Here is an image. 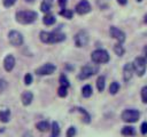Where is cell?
I'll return each instance as SVG.
<instances>
[{
	"instance_id": "6",
	"label": "cell",
	"mask_w": 147,
	"mask_h": 137,
	"mask_svg": "<svg viewBox=\"0 0 147 137\" xmlns=\"http://www.w3.org/2000/svg\"><path fill=\"white\" fill-rule=\"evenodd\" d=\"M98 66H94V65H85L80 68V72L78 74V78L80 80H85L90 76H92L93 74H95L98 72Z\"/></svg>"
},
{
	"instance_id": "10",
	"label": "cell",
	"mask_w": 147,
	"mask_h": 137,
	"mask_svg": "<svg viewBox=\"0 0 147 137\" xmlns=\"http://www.w3.org/2000/svg\"><path fill=\"white\" fill-rule=\"evenodd\" d=\"M109 33H110V37L111 38H114V39H116L118 41V43H123L124 42V40H125V33L122 30H119L118 27L110 26Z\"/></svg>"
},
{
	"instance_id": "22",
	"label": "cell",
	"mask_w": 147,
	"mask_h": 137,
	"mask_svg": "<svg viewBox=\"0 0 147 137\" xmlns=\"http://www.w3.org/2000/svg\"><path fill=\"white\" fill-rule=\"evenodd\" d=\"M40 9H41V11H42V13L48 14V13H49V10H51V2H48L47 0L42 1V2H41V5H40Z\"/></svg>"
},
{
	"instance_id": "28",
	"label": "cell",
	"mask_w": 147,
	"mask_h": 137,
	"mask_svg": "<svg viewBox=\"0 0 147 137\" xmlns=\"http://www.w3.org/2000/svg\"><path fill=\"white\" fill-rule=\"evenodd\" d=\"M140 94H141V100H142V103L147 104V86H145V87L141 88Z\"/></svg>"
},
{
	"instance_id": "1",
	"label": "cell",
	"mask_w": 147,
	"mask_h": 137,
	"mask_svg": "<svg viewBox=\"0 0 147 137\" xmlns=\"http://www.w3.org/2000/svg\"><path fill=\"white\" fill-rule=\"evenodd\" d=\"M39 38L44 43H56V42L63 41L65 39V34L60 31H54V32L41 31L39 34Z\"/></svg>"
},
{
	"instance_id": "12",
	"label": "cell",
	"mask_w": 147,
	"mask_h": 137,
	"mask_svg": "<svg viewBox=\"0 0 147 137\" xmlns=\"http://www.w3.org/2000/svg\"><path fill=\"white\" fill-rule=\"evenodd\" d=\"M133 66H132V63H126L123 67V79L125 82L130 81L132 75H133Z\"/></svg>"
},
{
	"instance_id": "15",
	"label": "cell",
	"mask_w": 147,
	"mask_h": 137,
	"mask_svg": "<svg viewBox=\"0 0 147 137\" xmlns=\"http://www.w3.org/2000/svg\"><path fill=\"white\" fill-rule=\"evenodd\" d=\"M36 128L41 132H46V131H48L51 129V126H49V123L47 121H40V122H38L36 124Z\"/></svg>"
},
{
	"instance_id": "36",
	"label": "cell",
	"mask_w": 147,
	"mask_h": 137,
	"mask_svg": "<svg viewBox=\"0 0 147 137\" xmlns=\"http://www.w3.org/2000/svg\"><path fill=\"white\" fill-rule=\"evenodd\" d=\"M144 54H145V57L147 58V45H146L145 48H144Z\"/></svg>"
},
{
	"instance_id": "2",
	"label": "cell",
	"mask_w": 147,
	"mask_h": 137,
	"mask_svg": "<svg viewBox=\"0 0 147 137\" xmlns=\"http://www.w3.org/2000/svg\"><path fill=\"white\" fill-rule=\"evenodd\" d=\"M15 18L21 24H31L38 18V14L33 10H20L16 13Z\"/></svg>"
},
{
	"instance_id": "38",
	"label": "cell",
	"mask_w": 147,
	"mask_h": 137,
	"mask_svg": "<svg viewBox=\"0 0 147 137\" xmlns=\"http://www.w3.org/2000/svg\"><path fill=\"white\" fill-rule=\"evenodd\" d=\"M25 1H26V2H33L34 0H25Z\"/></svg>"
},
{
	"instance_id": "27",
	"label": "cell",
	"mask_w": 147,
	"mask_h": 137,
	"mask_svg": "<svg viewBox=\"0 0 147 137\" xmlns=\"http://www.w3.org/2000/svg\"><path fill=\"white\" fill-rule=\"evenodd\" d=\"M60 83H61V86H63V87H69L70 86V83H69V80H68V78L64 75V74H61L60 75Z\"/></svg>"
},
{
	"instance_id": "13",
	"label": "cell",
	"mask_w": 147,
	"mask_h": 137,
	"mask_svg": "<svg viewBox=\"0 0 147 137\" xmlns=\"http://www.w3.org/2000/svg\"><path fill=\"white\" fill-rule=\"evenodd\" d=\"M15 63H16L15 57H14L13 55H10V54L7 55V56L5 57V59H3V67H5V70H6L7 72H10V71L14 68Z\"/></svg>"
},
{
	"instance_id": "18",
	"label": "cell",
	"mask_w": 147,
	"mask_h": 137,
	"mask_svg": "<svg viewBox=\"0 0 147 137\" xmlns=\"http://www.w3.org/2000/svg\"><path fill=\"white\" fill-rule=\"evenodd\" d=\"M55 21H56L55 19V16L52 15V14H46L44 16V18H42V23L45 25H53L55 23Z\"/></svg>"
},
{
	"instance_id": "4",
	"label": "cell",
	"mask_w": 147,
	"mask_h": 137,
	"mask_svg": "<svg viewBox=\"0 0 147 137\" xmlns=\"http://www.w3.org/2000/svg\"><path fill=\"white\" fill-rule=\"evenodd\" d=\"M140 116V113L139 111L134 110V108H127V110H124L121 114V118L124 122H129V123H133L136 121H138Z\"/></svg>"
},
{
	"instance_id": "14",
	"label": "cell",
	"mask_w": 147,
	"mask_h": 137,
	"mask_svg": "<svg viewBox=\"0 0 147 137\" xmlns=\"http://www.w3.org/2000/svg\"><path fill=\"white\" fill-rule=\"evenodd\" d=\"M32 99H33V94L31 91H24L21 96V100H22V104L24 106H28L32 103Z\"/></svg>"
},
{
	"instance_id": "11",
	"label": "cell",
	"mask_w": 147,
	"mask_h": 137,
	"mask_svg": "<svg viewBox=\"0 0 147 137\" xmlns=\"http://www.w3.org/2000/svg\"><path fill=\"white\" fill-rule=\"evenodd\" d=\"M75 10L79 15H85V14L91 11V5H90V2L87 0H82V1H79L77 3Z\"/></svg>"
},
{
	"instance_id": "35",
	"label": "cell",
	"mask_w": 147,
	"mask_h": 137,
	"mask_svg": "<svg viewBox=\"0 0 147 137\" xmlns=\"http://www.w3.org/2000/svg\"><path fill=\"white\" fill-rule=\"evenodd\" d=\"M126 1H127V0H117V2H118L119 5H125Z\"/></svg>"
},
{
	"instance_id": "32",
	"label": "cell",
	"mask_w": 147,
	"mask_h": 137,
	"mask_svg": "<svg viewBox=\"0 0 147 137\" xmlns=\"http://www.w3.org/2000/svg\"><path fill=\"white\" fill-rule=\"evenodd\" d=\"M2 2H3V6L8 8V7H11V6L16 2V0H3Z\"/></svg>"
},
{
	"instance_id": "23",
	"label": "cell",
	"mask_w": 147,
	"mask_h": 137,
	"mask_svg": "<svg viewBox=\"0 0 147 137\" xmlns=\"http://www.w3.org/2000/svg\"><path fill=\"white\" fill-rule=\"evenodd\" d=\"M75 110H77L78 112H80L82 114H83V116H84V122H86V123H88L90 121H91V116H90V114L84 110V108H82V107H76Z\"/></svg>"
},
{
	"instance_id": "17",
	"label": "cell",
	"mask_w": 147,
	"mask_h": 137,
	"mask_svg": "<svg viewBox=\"0 0 147 137\" xmlns=\"http://www.w3.org/2000/svg\"><path fill=\"white\" fill-rule=\"evenodd\" d=\"M9 119H10V111L8 108L0 111V121L1 122L7 123V122H9Z\"/></svg>"
},
{
	"instance_id": "8",
	"label": "cell",
	"mask_w": 147,
	"mask_h": 137,
	"mask_svg": "<svg viewBox=\"0 0 147 137\" xmlns=\"http://www.w3.org/2000/svg\"><path fill=\"white\" fill-rule=\"evenodd\" d=\"M74 40H75V45H76L78 48L85 47V46L87 45V42H88V34H87L86 31H79V32L75 35Z\"/></svg>"
},
{
	"instance_id": "19",
	"label": "cell",
	"mask_w": 147,
	"mask_h": 137,
	"mask_svg": "<svg viewBox=\"0 0 147 137\" xmlns=\"http://www.w3.org/2000/svg\"><path fill=\"white\" fill-rule=\"evenodd\" d=\"M92 87L90 86V84H85L83 88H82V95H83V97H85V98H88L91 95H92Z\"/></svg>"
},
{
	"instance_id": "16",
	"label": "cell",
	"mask_w": 147,
	"mask_h": 137,
	"mask_svg": "<svg viewBox=\"0 0 147 137\" xmlns=\"http://www.w3.org/2000/svg\"><path fill=\"white\" fill-rule=\"evenodd\" d=\"M121 134H122L123 136L130 137V136H133V135L136 134V130H134V128H133V127H131V126H125V127H123V128H122Z\"/></svg>"
},
{
	"instance_id": "5",
	"label": "cell",
	"mask_w": 147,
	"mask_h": 137,
	"mask_svg": "<svg viewBox=\"0 0 147 137\" xmlns=\"http://www.w3.org/2000/svg\"><path fill=\"white\" fill-rule=\"evenodd\" d=\"M132 66H133V71L137 73L138 76H142L146 72V59L144 57H136L133 63H132Z\"/></svg>"
},
{
	"instance_id": "24",
	"label": "cell",
	"mask_w": 147,
	"mask_h": 137,
	"mask_svg": "<svg viewBox=\"0 0 147 137\" xmlns=\"http://www.w3.org/2000/svg\"><path fill=\"white\" fill-rule=\"evenodd\" d=\"M114 51L116 53V55L122 56V55L124 54V48H123L122 43H116V45L114 46Z\"/></svg>"
},
{
	"instance_id": "21",
	"label": "cell",
	"mask_w": 147,
	"mask_h": 137,
	"mask_svg": "<svg viewBox=\"0 0 147 137\" xmlns=\"http://www.w3.org/2000/svg\"><path fill=\"white\" fill-rule=\"evenodd\" d=\"M118 90H119V83H118L117 81L111 82L110 86H109V92H110L111 95H115V94H117Z\"/></svg>"
},
{
	"instance_id": "33",
	"label": "cell",
	"mask_w": 147,
	"mask_h": 137,
	"mask_svg": "<svg viewBox=\"0 0 147 137\" xmlns=\"http://www.w3.org/2000/svg\"><path fill=\"white\" fill-rule=\"evenodd\" d=\"M7 88V81L3 79H0V91H3Z\"/></svg>"
},
{
	"instance_id": "26",
	"label": "cell",
	"mask_w": 147,
	"mask_h": 137,
	"mask_svg": "<svg viewBox=\"0 0 147 137\" xmlns=\"http://www.w3.org/2000/svg\"><path fill=\"white\" fill-rule=\"evenodd\" d=\"M57 95L60 97H65L68 95V88L67 87H63V86H60L59 89H57Z\"/></svg>"
},
{
	"instance_id": "3",
	"label": "cell",
	"mask_w": 147,
	"mask_h": 137,
	"mask_svg": "<svg viewBox=\"0 0 147 137\" xmlns=\"http://www.w3.org/2000/svg\"><path fill=\"white\" fill-rule=\"evenodd\" d=\"M91 59L93 63L96 64H103L107 63L109 61V54L107 50L105 49H96L94 51H92L91 54Z\"/></svg>"
},
{
	"instance_id": "31",
	"label": "cell",
	"mask_w": 147,
	"mask_h": 137,
	"mask_svg": "<svg viewBox=\"0 0 147 137\" xmlns=\"http://www.w3.org/2000/svg\"><path fill=\"white\" fill-rule=\"evenodd\" d=\"M140 131H141L142 135H146V134H147V122H146V121L141 123V126H140Z\"/></svg>"
},
{
	"instance_id": "9",
	"label": "cell",
	"mask_w": 147,
	"mask_h": 137,
	"mask_svg": "<svg viewBox=\"0 0 147 137\" xmlns=\"http://www.w3.org/2000/svg\"><path fill=\"white\" fill-rule=\"evenodd\" d=\"M55 70H56V66H55L54 64H52V63H46V64L41 65L40 67H38V68L36 70V73H37L38 75H49V74L54 73Z\"/></svg>"
},
{
	"instance_id": "20",
	"label": "cell",
	"mask_w": 147,
	"mask_h": 137,
	"mask_svg": "<svg viewBox=\"0 0 147 137\" xmlns=\"http://www.w3.org/2000/svg\"><path fill=\"white\" fill-rule=\"evenodd\" d=\"M105 81H106V79H105L103 75H100L96 79V88H98L99 91H103V89H105Z\"/></svg>"
},
{
	"instance_id": "39",
	"label": "cell",
	"mask_w": 147,
	"mask_h": 137,
	"mask_svg": "<svg viewBox=\"0 0 147 137\" xmlns=\"http://www.w3.org/2000/svg\"><path fill=\"white\" fill-rule=\"evenodd\" d=\"M137 1H138V2H141V1H142V0H137Z\"/></svg>"
},
{
	"instance_id": "37",
	"label": "cell",
	"mask_w": 147,
	"mask_h": 137,
	"mask_svg": "<svg viewBox=\"0 0 147 137\" xmlns=\"http://www.w3.org/2000/svg\"><path fill=\"white\" fill-rule=\"evenodd\" d=\"M144 21H145V23L147 24V15H145V19H144Z\"/></svg>"
},
{
	"instance_id": "7",
	"label": "cell",
	"mask_w": 147,
	"mask_h": 137,
	"mask_svg": "<svg viewBox=\"0 0 147 137\" xmlns=\"http://www.w3.org/2000/svg\"><path fill=\"white\" fill-rule=\"evenodd\" d=\"M8 40H9V43L14 47H18L23 43V35L18 32V31H15V30H11L9 31L8 33Z\"/></svg>"
},
{
	"instance_id": "30",
	"label": "cell",
	"mask_w": 147,
	"mask_h": 137,
	"mask_svg": "<svg viewBox=\"0 0 147 137\" xmlns=\"http://www.w3.org/2000/svg\"><path fill=\"white\" fill-rule=\"evenodd\" d=\"M32 75L30 74V73H26L25 74V76H24V83L26 84V86H29V84H31L32 83Z\"/></svg>"
},
{
	"instance_id": "34",
	"label": "cell",
	"mask_w": 147,
	"mask_h": 137,
	"mask_svg": "<svg viewBox=\"0 0 147 137\" xmlns=\"http://www.w3.org/2000/svg\"><path fill=\"white\" fill-rule=\"evenodd\" d=\"M59 5H60L62 8H64V6L67 5V0H59Z\"/></svg>"
},
{
	"instance_id": "29",
	"label": "cell",
	"mask_w": 147,
	"mask_h": 137,
	"mask_svg": "<svg viewBox=\"0 0 147 137\" xmlns=\"http://www.w3.org/2000/svg\"><path fill=\"white\" fill-rule=\"evenodd\" d=\"M76 135V128L74 126L69 127L68 130H67V134H65V137H75Z\"/></svg>"
},
{
	"instance_id": "25",
	"label": "cell",
	"mask_w": 147,
	"mask_h": 137,
	"mask_svg": "<svg viewBox=\"0 0 147 137\" xmlns=\"http://www.w3.org/2000/svg\"><path fill=\"white\" fill-rule=\"evenodd\" d=\"M60 15H62V16H64L65 18H68V19H70V18H72V15H74V13L70 10V9H62L61 11H60Z\"/></svg>"
}]
</instances>
